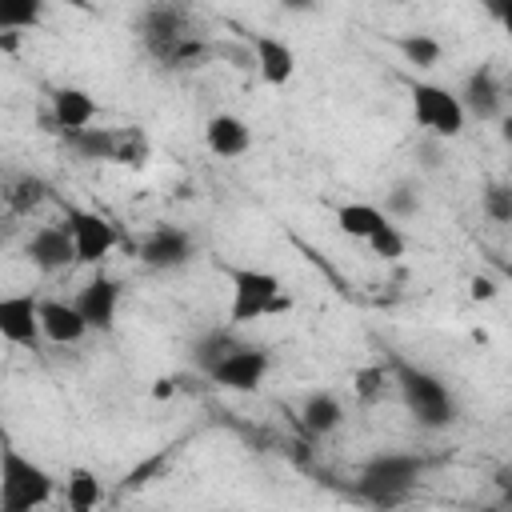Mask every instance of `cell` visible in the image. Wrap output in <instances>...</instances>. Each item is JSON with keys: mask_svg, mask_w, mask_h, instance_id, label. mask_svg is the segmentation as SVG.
<instances>
[{"mask_svg": "<svg viewBox=\"0 0 512 512\" xmlns=\"http://www.w3.org/2000/svg\"><path fill=\"white\" fill-rule=\"evenodd\" d=\"M388 224V216H384V208H376V204H368V200H348V204H340L336 208V228L344 232V236H352V240H372V232L376 228H384Z\"/></svg>", "mask_w": 512, "mask_h": 512, "instance_id": "cell-17", "label": "cell"}, {"mask_svg": "<svg viewBox=\"0 0 512 512\" xmlns=\"http://www.w3.org/2000/svg\"><path fill=\"white\" fill-rule=\"evenodd\" d=\"M396 48H400L404 64H412V68H436V64H440V56H444V44H440L436 36H428V32L396 36Z\"/></svg>", "mask_w": 512, "mask_h": 512, "instance_id": "cell-21", "label": "cell"}, {"mask_svg": "<svg viewBox=\"0 0 512 512\" xmlns=\"http://www.w3.org/2000/svg\"><path fill=\"white\" fill-rule=\"evenodd\" d=\"M192 252H196V240L184 228L164 224V228L148 232V240L140 244V264L152 272H172V268H184L192 260Z\"/></svg>", "mask_w": 512, "mask_h": 512, "instance_id": "cell-9", "label": "cell"}, {"mask_svg": "<svg viewBox=\"0 0 512 512\" xmlns=\"http://www.w3.org/2000/svg\"><path fill=\"white\" fill-rule=\"evenodd\" d=\"M204 144L212 156L220 160H236L252 148V128L236 116V112H216L208 124H204Z\"/></svg>", "mask_w": 512, "mask_h": 512, "instance_id": "cell-16", "label": "cell"}, {"mask_svg": "<svg viewBox=\"0 0 512 512\" xmlns=\"http://www.w3.org/2000/svg\"><path fill=\"white\" fill-rule=\"evenodd\" d=\"M396 388H400V396H404V404L420 428H448L456 420V400L440 376L396 360Z\"/></svg>", "mask_w": 512, "mask_h": 512, "instance_id": "cell-2", "label": "cell"}, {"mask_svg": "<svg viewBox=\"0 0 512 512\" xmlns=\"http://www.w3.org/2000/svg\"><path fill=\"white\" fill-rule=\"evenodd\" d=\"M64 224L76 244V264H100L116 248V228L100 212L88 208H64Z\"/></svg>", "mask_w": 512, "mask_h": 512, "instance_id": "cell-7", "label": "cell"}, {"mask_svg": "<svg viewBox=\"0 0 512 512\" xmlns=\"http://www.w3.org/2000/svg\"><path fill=\"white\" fill-rule=\"evenodd\" d=\"M64 504L68 512H96L104 504V484L92 468H72L64 476Z\"/></svg>", "mask_w": 512, "mask_h": 512, "instance_id": "cell-19", "label": "cell"}, {"mask_svg": "<svg viewBox=\"0 0 512 512\" xmlns=\"http://www.w3.org/2000/svg\"><path fill=\"white\" fill-rule=\"evenodd\" d=\"M40 200H44V180H36V176H20L16 188L8 192V204H12L16 212H32Z\"/></svg>", "mask_w": 512, "mask_h": 512, "instance_id": "cell-27", "label": "cell"}, {"mask_svg": "<svg viewBox=\"0 0 512 512\" xmlns=\"http://www.w3.org/2000/svg\"><path fill=\"white\" fill-rule=\"evenodd\" d=\"M480 208L496 224H512V180H488L480 192Z\"/></svg>", "mask_w": 512, "mask_h": 512, "instance_id": "cell-23", "label": "cell"}, {"mask_svg": "<svg viewBox=\"0 0 512 512\" xmlns=\"http://www.w3.org/2000/svg\"><path fill=\"white\" fill-rule=\"evenodd\" d=\"M176 396V380H156L152 384V400H172Z\"/></svg>", "mask_w": 512, "mask_h": 512, "instance_id": "cell-31", "label": "cell"}, {"mask_svg": "<svg viewBox=\"0 0 512 512\" xmlns=\"http://www.w3.org/2000/svg\"><path fill=\"white\" fill-rule=\"evenodd\" d=\"M96 112H100V104H96V96L84 92V88L64 84V88L52 92V124H56V132H64V136H76V132L92 128Z\"/></svg>", "mask_w": 512, "mask_h": 512, "instance_id": "cell-13", "label": "cell"}, {"mask_svg": "<svg viewBox=\"0 0 512 512\" xmlns=\"http://www.w3.org/2000/svg\"><path fill=\"white\" fill-rule=\"evenodd\" d=\"M24 256L40 268V272H60L68 264H76V244H72V232L68 224H40L28 244H24Z\"/></svg>", "mask_w": 512, "mask_h": 512, "instance_id": "cell-10", "label": "cell"}, {"mask_svg": "<svg viewBox=\"0 0 512 512\" xmlns=\"http://www.w3.org/2000/svg\"><path fill=\"white\" fill-rule=\"evenodd\" d=\"M64 144H68L80 160H116L120 132H112V128H84V132H76V136H64Z\"/></svg>", "mask_w": 512, "mask_h": 512, "instance_id": "cell-20", "label": "cell"}, {"mask_svg": "<svg viewBox=\"0 0 512 512\" xmlns=\"http://www.w3.org/2000/svg\"><path fill=\"white\" fill-rule=\"evenodd\" d=\"M228 284H232V304H228V320L232 324H252V320H268L272 304L280 300L284 284L276 272L268 268H236L228 264Z\"/></svg>", "mask_w": 512, "mask_h": 512, "instance_id": "cell-4", "label": "cell"}, {"mask_svg": "<svg viewBox=\"0 0 512 512\" xmlns=\"http://www.w3.org/2000/svg\"><path fill=\"white\" fill-rule=\"evenodd\" d=\"M56 480L48 468L28 460L16 448H4L0 456V512H36L52 500Z\"/></svg>", "mask_w": 512, "mask_h": 512, "instance_id": "cell-1", "label": "cell"}, {"mask_svg": "<svg viewBox=\"0 0 512 512\" xmlns=\"http://www.w3.org/2000/svg\"><path fill=\"white\" fill-rule=\"evenodd\" d=\"M0 336L8 344L20 348H36L40 344V300L32 292H12L0 300Z\"/></svg>", "mask_w": 512, "mask_h": 512, "instance_id": "cell-8", "label": "cell"}, {"mask_svg": "<svg viewBox=\"0 0 512 512\" xmlns=\"http://www.w3.org/2000/svg\"><path fill=\"white\" fill-rule=\"evenodd\" d=\"M40 332L48 344H80L92 328L80 316L76 300H40Z\"/></svg>", "mask_w": 512, "mask_h": 512, "instance_id": "cell-15", "label": "cell"}, {"mask_svg": "<svg viewBox=\"0 0 512 512\" xmlns=\"http://www.w3.org/2000/svg\"><path fill=\"white\" fill-rule=\"evenodd\" d=\"M300 424L312 432V436H328L344 424V404L332 396V392H312L304 404H300Z\"/></svg>", "mask_w": 512, "mask_h": 512, "instance_id": "cell-18", "label": "cell"}, {"mask_svg": "<svg viewBox=\"0 0 512 512\" xmlns=\"http://www.w3.org/2000/svg\"><path fill=\"white\" fill-rule=\"evenodd\" d=\"M500 268H504V280H508V288H512V260H504Z\"/></svg>", "mask_w": 512, "mask_h": 512, "instance_id": "cell-34", "label": "cell"}, {"mask_svg": "<svg viewBox=\"0 0 512 512\" xmlns=\"http://www.w3.org/2000/svg\"><path fill=\"white\" fill-rule=\"evenodd\" d=\"M144 156H148V144H144V136H140L136 128H128V132H120V148H116V164H144Z\"/></svg>", "mask_w": 512, "mask_h": 512, "instance_id": "cell-28", "label": "cell"}, {"mask_svg": "<svg viewBox=\"0 0 512 512\" xmlns=\"http://www.w3.org/2000/svg\"><path fill=\"white\" fill-rule=\"evenodd\" d=\"M416 476H420V460L416 456H408V452H384V456H372L364 464L356 488L368 500H376V504H396V500H404L412 492Z\"/></svg>", "mask_w": 512, "mask_h": 512, "instance_id": "cell-5", "label": "cell"}, {"mask_svg": "<svg viewBox=\"0 0 512 512\" xmlns=\"http://www.w3.org/2000/svg\"><path fill=\"white\" fill-rule=\"evenodd\" d=\"M460 100H464V112L476 116V120H500L508 112L504 108V84H500V76L488 64H480V68L468 72Z\"/></svg>", "mask_w": 512, "mask_h": 512, "instance_id": "cell-12", "label": "cell"}, {"mask_svg": "<svg viewBox=\"0 0 512 512\" xmlns=\"http://www.w3.org/2000/svg\"><path fill=\"white\" fill-rule=\"evenodd\" d=\"M384 388H388L384 364H364V368L352 372V392H356L360 404H376V400L384 396Z\"/></svg>", "mask_w": 512, "mask_h": 512, "instance_id": "cell-25", "label": "cell"}, {"mask_svg": "<svg viewBox=\"0 0 512 512\" xmlns=\"http://www.w3.org/2000/svg\"><path fill=\"white\" fill-rule=\"evenodd\" d=\"M40 16H44V4H36V0H8V4H0V32H24V28L40 24Z\"/></svg>", "mask_w": 512, "mask_h": 512, "instance_id": "cell-24", "label": "cell"}, {"mask_svg": "<svg viewBox=\"0 0 512 512\" xmlns=\"http://www.w3.org/2000/svg\"><path fill=\"white\" fill-rule=\"evenodd\" d=\"M508 500H512V488H508Z\"/></svg>", "mask_w": 512, "mask_h": 512, "instance_id": "cell-35", "label": "cell"}, {"mask_svg": "<svg viewBox=\"0 0 512 512\" xmlns=\"http://www.w3.org/2000/svg\"><path fill=\"white\" fill-rule=\"evenodd\" d=\"M252 56H256L260 80L272 84V88H284V84L296 76V52H292V44L280 40V36H268V32L252 36Z\"/></svg>", "mask_w": 512, "mask_h": 512, "instance_id": "cell-14", "label": "cell"}, {"mask_svg": "<svg viewBox=\"0 0 512 512\" xmlns=\"http://www.w3.org/2000/svg\"><path fill=\"white\" fill-rule=\"evenodd\" d=\"M468 296H472L476 304H488V300H496V296H500V284H496L492 276H480V272H476V276L468 280Z\"/></svg>", "mask_w": 512, "mask_h": 512, "instance_id": "cell-30", "label": "cell"}, {"mask_svg": "<svg viewBox=\"0 0 512 512\" xmlns=\"http://www.w3.org/2000/svg\"><path fill=\"white\" fill-rule=\"evenodd\" d=\"M416 212H420V196H416L412 188L400 184V188L388 192V204H384V216H388V220H392V216H416Z\"/></svg>", "mask_w": 512, "mask_h": 512, "instance_id": "cell-29", "label": "cell"}, {"mask_svg": "<svg viewBox=\"0 0 512 512\" xmlns=\"http://www.w3.org/2000/svg\"><path fill=\"white\" fill-rule=\"evenodd\" d=\"M240 340H232V332H224V328H212V332H204L196 344H192V360H196V368L204 372V376H212V368L236 348Z\"/></svg>", "mask_w": 512, "mask_h": 512, "instance_id": "cell-22", "label": "cell"}, {"mask_svg": "<svg viewBox=\"0 0 512 512\" xmlns=\"http://www.w3.org/2000/svg\"><path fill=\"white\" fill-rule=\"evenodd\" d=\"M368 252H372L376 260H388V264H392V260H400V256L408 252V240H404V232H400V228L388 220L384 228H376V232H372Z\"/></svg>", "mask_w": 512, "mask_h": 512, "instance_id": "cell-26", "label": "cell"}, {"mask_svg": "<svg viewBox=\"0 0 512 512\" xmlns=\"http://www.w3.org/2000/svg\"><path fill=\"white\" fill-rule=\"evenodd\" d=\"M496 16H500L504 36H508V44H512V0H508V4H496Z\"/></svg>", "mask_w": 512, "mask_h": 512, "instance_id": "cell-32", "label": "cell"}, {"mask_svg": "<svg viewBox=\"0 0 512 512\" xmlns=\"http://www.w3.org/2000/svg\"><path fill=\"white\" fill-rule=\"evenodd\" d=\"M76 308H80V316L88 320L92 332H112L116 308H120V284H116L112 276H100V272H96V276L76 292Z\"/></svg>", "mask_w": 512, "mask_h": 512, "instance_id": "cell-11", "label": "cell"}, {"mask_svg": "<svg viewBox=\"0 0 512 512\" xmlns=\"http://www.w3.org/2000/svg\"><path fill=\"white\" fill-rule=\"evenodd\" d=\"M408 100H412L416 124H420L428 136L456 140V136L464 132V124H468V112H464L460 92H452V88H444V84L412 80V84H408Z\"/></svg>", "mask_w": 512, "mask_h": 512, "instance_id": "cell-3", "label": "cell"}, {"mask_svg": "<svg viewBox=\"0 0 512 512\" xmlns=\"http://www.w3.org/2000/svg\"><path fill=\"white\" fill-rule=\"evenodd\" d=\"M496 124H500V140H504V144H512V112H504Z\"/></svg>", "mask_w": 512, "mask_h": 512, "instance_id": "cell-33", "label": "cell"}, {"mask_svg": "<svg viewBox=\"0 0 512 512\" xmlns=\"http://www.w3.org/2000/svg\"><path fill=\"white\" fill-rule=\"evenodd\" d=\"M268 368H272V360H268L264 348H256V344H236V348L212 368L208 380H212L216 388H224V392H256V388L264 384Z\"/></svg>", "mask_w": 512, "mask_h": 512, "instance_id": "cell-6", "label": "cell"}]
</instances>
